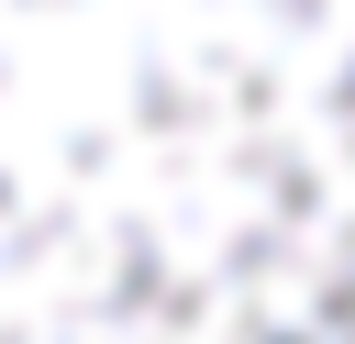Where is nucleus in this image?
I'll list each match as a JSON object with an SVG mask.
<instances>
[{
    "instance_id": "obj_1",
    "label": "nucleus",
    "mask_w": 355,
    "mask_h": 344,
    "mask_svg": "<svg viewBox=\"0 0 355 344\" xmlns=\"http://www.w3.org/2000/svg\"><path fill=\"white\" fill-rule=\"evenodd\" d=\"M0 344H355V0H0Z\"/></svg>"
}]
</instances>
